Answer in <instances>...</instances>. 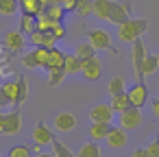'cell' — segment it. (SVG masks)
I'll list each match as a JSON object with an SVG mask.
<instances>
[{
  "instance_id": "cell-47",
  "label": "cell",
  "mask_w": 159,
  "mask_h": 157,
  "mask_svg": "<svg viewBox=\"0 0 159 157\" xmlns=\"http://www.w3.org/2000/svg\"><path fill=\"white\" fill-rule=\"evenodd\" d=\"M155 140H157V142H159V133H157V137H155Z\"/></svg>"
},
{
  "instance_id": "cell-15",
  "label": "cell",
  "mask_w": 159,
  "mask_h": 157,
  "mask_svg": "<svg viewBox=\"0 0 159 157\" xmlns=\"http://www.w3.org/2000/svg\"><path fill=\"white\" fill-rule=\"evenodd\" d=\"M126 140H129V137H126V129H122V127H120V129L113 127L111 133L107 135V144H109L111 148H122V146H126Z\"/></svg>"
},
{
  "instance_id": "cell-8",
  "label": "cell",
  "mask_w": 159,
  "mask_h": 157,
  "mask_svg": "<svg viewBox=\"0 0 159 157\" xmlns=\"http://www.w3.org/2000/svg\"><path fill=\"white\" fill-rule=\"evenodd\" d=\"M113 113H116V109L111 107V103L109 105L100 103V105H94L89 109V120L92 122H111L113 120Z\"/></svg>"
},
{
  "instance_id": "cell-36",
  "label": "cell",
  "mask_w": 159,
  "mask_h": 157,
  "mask_svg": "<svg viewBox=\"0 0 159 157\" xmlns=\"http://www.w3.org/2000/svg\"><path fill=\"white\" fill-rule=\"evenodd\" d=\"M50 31H52V35H55L57 39H63V37H66V24H63V22H55V26H52Z\"/></svg>"
},
{
  "instance_id": "cell-30",
  "label": "cell",
  "mask_w": 159,
  "mask_h": 157,
  "mask_svg": "<svg viewBox=\"0 0 159 157\" xmlns=\"http://www.w3.org/2000/svg\"><path fill=\"white\" fill-rule=\"evenodd\" d=\"M107 90H109V94H111V96H116V94H122V92H126L124 79H122V76H113V79L109 81Z\"/></svg>"
},
{
  "instance_id": "cell-48",
  "label": "cell",
  "mask_w": 159,
  "mask_h": 157,
  "mask_svg": "<svg viewBox=\"0 0 159 157\" xmlns=\"http://www.w3.org/2000/svg\"><path fill=\"white\" fill-rule=\"evenodd\" d=\"M157 59H159V55H157Z\"/></svg>"
},
{
  "instance_id": "cell-13",
  "label": "cell",
  "mask_w": 159,
  "mask_h": 157,
  "mask_svg": "<svg viewBox=\"0 0 159 157\" xmlns=\"http://www.w3.org/2000/svg\"><path fill=\"white\" fill-rule=\"evenodd\" d=\"M33 140H35L37 144H42V146H46V144H52L55 135H52V131H50L44 122H37V124L33 127Z\"/></svg>"
},
{
  "instance_id": "cell-45",
  "label": "cell",
  "mask_w": 159,
  "mask_h": 157,
  "mask_svg": "<svg viewBox=\"0 0 159 157\" xmlns=\"http://www.w3.org/2000/svg\"><path fill=\"white\" fill-rule=\"evenodd\" d=\"M35 157H55V155H48V153H39V155H35Z\"/></svg>"
},
{
  "instance_id": "cell-6",
  "label": "cell",
  "mask_w": 159,
  "mask_h": 157,
  "mask_svg": "<svg viewBox=\"0 0 159 157\" xmlns=\"http://www.w3.org/2000/svg\"><path fill=\"white\" fill-rule=\"evenodd\" d=\"M81 74L87 79V81H98L100 74H102V61L98 57H89V59H83V70Z\"/></svg>"
},
{
  "instance_id": "cell-17",
  "label": "cell",
  "mask_w": 159,
  "mask_h": 157,
  "mask_svg": "<svg viewBox=\"0 0 159 157\" xmlns=\"http://www.w3.org/2000/svg\"><path fill=\"white\" fill-rule=\"evenodd\" d=\"M0 87H2L5 94L9 96L11 105H18V96H20V81H18V79H7Z\"/></svg>"
},
{
  "instance_id": "cell-21",
  "label": "cell",
  "mask_w": 159,
  "mask_h": 157,
  "mask_svg": "<svg viewBox=\"0 0 159 157\" xmlns=\"http://www.w3.org/2000/svg\"><path fill=\"white\" fill-rule=\"evenodd\" d=\"M20 9H22V13L39 16L44 11V5H42V0H20Z\"/></svg>"
},
{
  "instance_id": "cell-3",
  "label": "cell",
  "mask_w": 159,
  "mask_h": 157,
  "mask_svg": "<svg viewBox=\"0 0 159 157\" xmlns=\"http://www.w3.org/2000/svg\"><path fill=\"white\" fill-rule=\"evenodd\" d=\"M146 57H148V53H146V46H144V42H142V37H139V39H135V42L131 44V63H133V72H135L137 81H144L142 68H144V59H146Z\"/></svg>"
},
{
  "instance_id": "cell-12",
  "label": "cell",
  "mask_w": 159,
  "mask_h": 157,
  "mask_svg": "<svg viewBox=\"0 0 159 157\" xmlns=\"http://www.w3.org/2000/svg\"><path fill=\"white\" fill-rule=\"evenodd\" d=\"M111 129H113L111 122H92L87 133H89V140L98 142V140H107V135L111 133Z\"/></svg>"
},
{
  "instance_id": "cell-27",
  "label": "cell",
  "mask_w": 159,
  "mask_h": 157,
  "mask_svg": "<svg viewBox=\"0 0 159 157\" xmlns=\"http://www.w3.org/2000/svg\"><path fill=\"white\" fill-rule=\"evenodd\" d=\"M157 70H159V59H157V55H148V57L144 59V68H142L144 76H148V74H155Z\"/></svg>"
},
{
  "instance_id": "cell-42",
  "label": "cell",
  "mask_w": 159,
  "mask_h": 157,
  "mask_svg": "<svg viewBox=\"0 0 159 157\" xmlns=\"http://www.w3.org/2000/svg\"><path fill=\"white\" fill-rule=\"evenodd\" d=\"M33 153H35V155H39V153H42V144H37V142H35V146H33Z\"/></svg>"
},
{
  "instance_id": "cell-19",
  "label": "cell",
  "mask_w": 159,
  "mask_h": 157,
  "mask_svg": "<svg viewBox=\"0 0 159 157\" xmlns=\"http://www.w3.org/2000/svg\"><path fill=\"white\" fill-rule=\"evenodd\" d=\"M42 13H46V16H48V18H52L55 22H63V18H66V13H68V11L61 7V2L57 0V2H50V5H46Z\"/></svg>"
},
{
  "instance_id": "cell-24",
  "label": "cell",
  "mask_w": 159,
  "mask_h": 157,
  "mask_svg": "<svg viewBox=\"0 0 159 157\" xmlns=\"http://www.w3.org/2000/svg\"><path fill=\"white\" fill-rule=\"evenodd\" d=\"M76 157H102V155H100V146L92 140V142H87V144H83V146L79 148Z\"/></svg>"
},
{
  "instance_id": "cell-44",
  "label": "cell",
  "mask_w": 159,
  "mask_h": 157,
  "mask_svg": "<svg viewBox=\"0 0 159 157\" xmlns=\"http://www.w3.org/2000/svg\"><path fill=\"white\" fill-rule=\"evenodd\" d=\"M50 2H57V0H42V5L46 7V5H50Z\"/></svg>"
},
{
  "instance_id": "cell-9",
  "label": "cell",
  "mask_w": 159,
  "mask_h": 157,
  "mask_svg": "<svg viewBox=\"0 0 159 157\" xmlns=\"http://www.w3.org/2000/svg\"><path fill=\"white\" fill-rule=\"evenodd\" d=\"M133 16H131V7L129 5H120V2H113L111 5V11H109V22L111 24H116V26H120V24H124L126 20H131Z\"/></svg>"
},
{
  "instance_id": "cell-26",
  "label": "cell",
  "mask_w": 159,
  "mask_h": 157,
  "mask_svg": "<svg viewBox=\"0 0 159 157\" xmlns=\"http://www.w3.org/2000/svg\"><path fill=\"white\" fill-rule=\"evenodd\" d=\"M63 61H66V55L55 46L50 48V57H48V70L50 68H63Z\"/></svg>"
},
{
  "instance_id": "cell-2",
  "label": "cell",
  "mask_w": 159,
  "mask_h": 157,
  "mask_svg": "<svg viewBox=\"0 0 159 157\" xmlns=\"http://www.w3.org/2000/svg\"><path fill=\"white\" fill-rule=\"evenodd\" d=\"M48 57H50V48H46V46H35L31 53L24 55L22 63H24L26 68H31V70H35V68L48 70Z\"/></svg>"
},
{
  "instance_id": "cell-46",
  "label": "cell",
  "mask_w": 159,
  "mask_h": 157,
  "mask_svg": "<svg viewBox=\"0 0 159 157\" xmlns=\"http://www.w3.org/2000/svg\"><path fill=\"white\" fill-rule=\"evenodd\" d=\"M126 5H129V7H131V0H126Z\"/></svg>"
},
{
  "instance_id": "cell-5",
  "label": "cell",
  "mask_w": 159,
  "mask_h": 157,
  "mask_svg": "<svg viewBox=\"0 0 159 157\" xmlns=\"http://www.w3.org/2000/svg\"><path fill=\"white\" fill-rule=\"evenodd\" d=\"M142 124V109L131 105L126 111L120 113V127L122 129H137Z\"/></svg>"
},
{
  "instance_id": "cell-7",
  "label": "cell",
  "mask_w": 159,
  "mask_h": 157,
  "mask_svg": "<svg viewBox=\"0 0 159 157\" xmlns=\"http://www.w3.org/2000/svg\"><path fill=\"white\" fill-rule=\"evenodd\" d=\"M129 92V98H131V105H135V107H144L146 103H148V87L144 85V81H137L133 87H129L126 90Z\"/></svg>"
},
{
  "instance_id": "cell-37",
  "label": "cell",
  "mask_w": 159,
  "mask_h": 157,
  "mask_svg": "<svg viewBox=\"0 0 159 157\" xmlns=\"http://www.w3.org/2000/svg\"><path fill=\"white\" fill-rule=\"evenodd\" d=\"M146 150H148V155L150 157H159V142L155 140V142H150L148 146H146Z\"/></svg>"
},
{
  "instance_id": "cell-10",
  "label": "cell",
  "mask_w": 159,
  "mask_h": 157,
  "mask_svg": "<svg viewBox=\"0 0 159 157\" xmlns=\"http://www.w3.org/2000/svg\"><path fill=\"white\" fill-rule=\"evenodd\" d=\"M29 37H31V44H33V46H46V48H55V44L59 42V39L52 35V31H39V29L33 31Z\"/></svg>"
},
{
  "instance_id": "cell-25",
  "label": "cell",
  "mask_w": 159,
  "mask_h": 157,
  "mask_svg": "<svg viewBox=\"0 0 159 157\" xmlns=\"http://www.w3.org/2000/svg\"><path fill=\"white\" fill-rule=\"evenodd\" d=\"M76 16L81 18H87V16H94V0H76Z\"/></svg>"
},
{
  "instance_id": "cell-20",
  "label": "cell",
  "mask_w": 159,
  "mask_h": 157,
  "mask_svg": "<svg viewBox=\"0 0 159 157\" xmlns=\"http://www.w3.org/2000/svg\"><path fill=\"white\" fill-rule=\"evenodd\" d=\"M55 127H57L59 131H72V129L76 127V118H74L72 113H59V116L55 118Z\"/></svg>"
},
{
  "instance_id": "cell-32",
  "label": "cell",
  "mask_w": 159,
  "mask_h": 157,
  "mask_svg": "<svg viewBox=\"0 0 159 157\" xmlns=\"http://www.w3.org/2000/svg\"><path fill=\"white\" fill-rule=\"evenodd\" d=\"M74 53L81 57V59H89V57H96V48L87 42V44H79L76 48H74Z\"/></svg>"
},
{
  "instance_id": "cell-29",
  "label": "cell",
  "mask_w": 159,
  "mask_h": 157,
  "mask_svg": "<svg viewBox=\"0 0 159 157\" xmlns=\"http://www.w3.org/2000/svg\"><path fill=\"white\" fill-rule=\"evenodd\" d=\"M63 79H66L63 68H50V70H48V85H50V87H57Z\"/></svg>"
},
{
  "instance_id": "cell-34",
  "label": "cell",
  "mask_w": 159,
  "mask_h": 157,
  "mask_svg": "<svg viewBox=\"0 0 159 157\" xmlns=\"http://www.w3.org/2000/svg\"><path fill=\"white\" fill-rule=\"evenodd\" d=\"M9 157H33V150L29 146H11Z\"/></svg>"
},
{
  "instance_id": "cell-18",
  "label": "cell",
  "mask_w": 159,
  "mask_h": 157,
  "mask_svg": "<svg viewBox=\"0 0 159 157\" xmlns=\"http://www.w3.org/2000/svg\"><path fill=\"white\" fill-rule=\"evenodd\" d=\"M113 0H94V18L107 20L109 22V11H111Z\"/></svg>"
},
{
  "instance_id": "cell-41",
  "label": "cell",
  "mask_w": 159,
  "mask_h": 157,
  "mask_svg": "<svg viewBox=\"0 0 159 157\" xmlns=\"http://www.w3.org/2000/svg\"><path fill=\"white\" fill-rule=\"evenodd\" d=\"M150 107H152V116H155V118H159V98H155Z\"/></svg>"
},
{
  "instance_id": "cell-38",
  "label": "cell",
  "mask_w": 159,
  "mask_h": 157,
  "mask_svg": "<svg viewBox=\"0 0 159 157\" xmlns=\"http://www.w3.org/2000/svg\"><path fill=\"white\" fill-rule=\"evenodd\" d=\"M66 11H76V0H59Z\"/></svg>"
},
{
  "instance_id": "cell-35",
  "label": "cell",
  "mask_w": 159,
  "mask_h": 157,
  "mask_svg": "<svg viewBox=\"0 0 159 157\" xmlns=\"http://www.w3.org/2000/svg\"><path fill=\"white\" fill-rule=\"evenodd\" d=\"M18 81H20V96H18V105H22V103L26 100V96H29V85H26V79H24V76H18Z\"/></svg>"
},
{
  "instance_id": "cell-4",
  "label": "cell",
  "mask_w": 159,
  "mask_h": 157,
  "mask_svg": "<svg viewBox=\"0 0 159 157\" xmlns=\"http://www.w3.org/2000/svg\"><path fill=\"white\" fill-rule=\"evenodd\" d=\"M87 39H89V44H92L96 50H111L113 55H118V50L111 46V35H109L105 29H92V31L87 33Z\"/></svg>"
},
{
  "instance_id": "cell-39",
  "label": "cell",
  "mask_w": 159,
  "mask_h": 157,
  "mask_svg": "<svg viewBox=\"0 0 159 157\" xmlns=\"http://www.w3.org/2000/svg\"><path fill=\"white\" fill-rule=\"evenodd\" d=\"M11 105V100H9V96L5 94V90L0 87V107H9Z\"/></svg>"
},
{
  "instance_id": "cell-43",
  "label": "cell",
  "mask_w": 159,
  "mask_h": 157,
  "mask_svg": "<svg viewBox=\"0 0 159 157\" xmlns=\"http://www.w3.org/2000/svg\"><path fill=\"white\" fill-rule=\"evenodd\" d=\"M2 127H5V113H0V133H2Z\"/></svg>"
},
{
  "instance_id": "cell-1",
  "label": "cell",
  "mask_w": 159,
  "mask_h": 157,
  "mask_svg": "<svg viewBox=\"0 0 159 157\" xmlns=\"http://www.w3.org/2000/svg\"><path fill=\"white\" fill-rule=\"evenodd\" d=\"M146 29H148V20H144V18H131V20H126L124 24L118 26V37H120V42L133 44L135 39H139L146 33Z\"/></svg>"
},
{
  "instance_id": "cell-40",
  "label": "cell",
  "mask_w": 159,
  "mask_h": 157,
  "mask_svg": "<svg viewBox=\"0 0 159 157\" xmlns=\"http://www.w3.org/2000/svg\"><path fill=\"white\" fill-rule=\"evenodd\" d=\"M131 157H150V155H148L146 148H135V150L131 153Z\"/></svg>"
},
{
  "instance_id": "cell-16",
  "label": "cell",
  "mask_w": 159,
  "mask_h": 157,
  "mask_svg": "<svg viewBox=\"0 0 159 157\" xmlns=\"http://www.w3.org/2000/svg\"><path fill=\"white\" fill-rule=\"evenodd\" d=\"M5 46H7L9 50H13V53L22 50V48H24V33H22V31H11V33H7Z\"/></svg>"
},
{
  "instance_id": "cell-22",
  "label": "cell",
  "mask_w": 159,
  "mask_h": 157,
  "mask_svg": "<svg viewBox=\"0 0 159 157\" xmlns=\"http://www.w3.org/2000/svg\"><path fill=\"white\" fill-rule=\"evenodd\" d=\"M111 107L118 111V113H122V111H126L129 107H131V98H129V92H122V94H116V96H111Z\"/></svg>"
},
{
  "instance_id": "cell-28",
  "label": "cell",
  "mask_w": 159,
  "mask_h": 157,
  "mask_svg": "<svg viewBox=\"0 0 159 157\" xmlns=\"http://www.w3.org/2000/svg\"><path fill=\"white\" fill-rule=\"evenodd\" d=\"M20 9V0H0V13L2 16H13Z\"/></svg>"
},
{
  "instance_id": "cell-33",
  "label": "cell",
  "mask_w": 159,
  "mask_h": 157,
  "mask_svg": "<svg viewBox=\"0 0 159 157\" xmlns=\"http://www.w3.org/2000/svg\"><path fill=\"white\" fill-rule=\"evenodd\" d=\"M52 26H55V20L52 18H48L46 13H39L37 16V29L39 31H50Z\"/></svg>"
},
{
  "instance_id": "cell-49",
  "label": "cell",
  "mask_w": 159,
  "mask_h": 157,
  "mask_svg": "<svg viewBox=\"0 0 159 157\" xmlns=\"http://www.w3.org/2000/svg\"><path fill=\"white\" fill-rule=\"evenodd\" d=\"M0 157H2V155H0Z\"/></svg>"
},
{
  "instance_id": "cell-23",
  "label": "cell",
  "mask_w": 159,
  "mask_h": 157,
  "mask_svg": "<svg viewBox=\"0 0 159 157\" xmlns=\"http://www.w3.org/2000/svg\"><path fill=\"white\" fill-rule=\"evenodd\" d=\"M20 31L24 35H31L33 31H37V16L22 13V18H20Z\"/></svg>"
},
{
  "instance_id": "cell-31",
  "label": "cell",
  "mask_w": 159,
  "mask_h": 157,
  "mask_svg": "<svg viewBox=\"0 0 159 157\" xmlns=\"http://www.w3.org/2000/svg\"><path fill=\"white\" fill-rule=\"evenodd\" d=\"M52 150H55V153H52L55 157H76V155H74V153H72L63 142H59L57 137L52 140Z\"/></svg>"
},
{
  "instance_id": "cell-14",
  "label": "cell",
  "mask_w": 159,
  "mask_h": 157,
  "mask_svg": "<svg viewBox=\"0 0 159 157\" xmlns=\"http://www.w3.org/2000/svg\"><path fill=\"white\" fill-rule=\"evenodd\" d=\"M81 70H83V59H81L76 53L66 55V61H63V72H66V76H70V74H81Z\"/></svg>"
},
{
  "instance_id": "cell-11",
  "label": "cell",
  "mask_w": 159,
  "mask_h": 157,
  "mask_svg": "<svg viewBox=\"0 0 159 157\" xmlns=\"http://www.w3.org/2000/svg\"><path fill=\"white\" fill-rule=\"evenodd\" d=\"M20 129H22V113H20V109H16V111H11V113L5 116L2 133H5V135H13V133H18Z\"/></svg>"
}]
</instances>
